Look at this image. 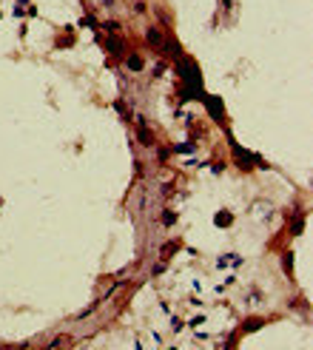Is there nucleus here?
<instances>
[{"label":"nucleus","instance_id":"4","mask_svg":"<svg viewBox=\"0 0 313 350\" xmlns=\"http://www.w3.org/2000/svg\"><path fill=\"white\" fill-rule=\"evenodd\" d=\"M256 328H262V319H251V322H245V330H248V333L256 330Z\"/></svg>","mask_w":313,"mask_h":350},{"label":"nucleus","instance_id":"6","mask_svg":"<svg viewBox=\"0 0 313 350\" xmlns=\"http://www.w3.org/2000/svg\"><path fill=\"white\" fill-rule=\"evenodd\" d=\"M60 345H71L69 336H57V339H51V348H60Z\"/></svg>","mask_w":313,"mask_h":350},{"label":"nucleus","instance_id":"1","mask_svg":"<svg viewBox=\"0 0 313 350\" xmlns=\"http://www.w3.org/2000/svg\"><path fill=\"white\" fill-rule=\"evenodd\" d=\"M148 43L154 46V49H165V40H163V34L157 32V29H151V32H148Z\"/></svg>","mask_w":313,"mask_h":350},{"label":"nucleus","instance_id":"3","mask_svg":"<svg viewBox=\"0 0 313 350\" xmlns=\"http://www.w3.org/2000/svg\"><path fill=\"white\" fill-rule=\"evenodd\" d=\"M128 68H131V71H139V68H142V60H139L137 54H131L128 57Z\"/></svg>","mask_w":313,"mask_h":350},{"label":"nucleus","instance_id":"2","mask_svg":"<svg viewBox=\"0 0 313 350\" xmlns=\"http://www.w3.org/2000/svg\"><path fill=\"white\" fill-rule=\"evenodd\" d=\"M208 108L214 111V117H217V120H222V105H220V100H217V97H211V100H208Z\"/></svg>","mask_w":313,"mask_h":350},{"label":"nucleus","instance_id":"8","mask_svg":"<svg viewBox=\"0 0 313 350\" xmlns=\"http://www.w3.org/2000/svg\"><path fill=\"white\" fill-rule=\"evenodd\" d=\"M139 140H142V143H151V131H148V128H139Z\"/></svg>","mask_w":313,"mask_h":350},{"label":"nucleus","instance_id":"5","mask_svg":"<svg viewBox=\"0 0 313 350\" xmlns=\"http://www.w3.org/2000/svg\"><path fill=\"white\" fill-rule=\"evenodd\" d=\"M302 228H305V216H296V219H293V228H290V231H293V234H299Z\"/></svg>","mask_w":313,"mask_h":350},{"label":"nucleus","instance_id":"7","mask_svg":"<svg viewBox=\"0 0 313 350\" xmlns=\"http://www.w3.org/2000/svg\"><path fill=\"white\" fill-rule=\"evenodd\" d=\"M228 222H231V214H228V211H222V214L217 216V225H228Z\"/></svg>","mask_w":313,"mask_h":350}]
</instances>
